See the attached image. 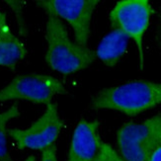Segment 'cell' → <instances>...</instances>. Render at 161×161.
<instances>
[{
    "label": "cell",
    "instance_id": "6",
    "mask_svg": "<svg viewBox=\"0 0 161 161\" xmlns=\"http://www.w3.org/2000/svg\"><path fill=\"white\" fill-rule=\"evenodd\" d=\"M99 0H39L36 5L47 16L65 20L74 33L76 44L87 47L91 35V21Z\"/></svg>",
    "mask_w": 161,
    "mask_h": 161
},
{
    "label": "cell",
    "instance_id": "9",
    "mask_svg": "<svg viewBox=\"0 0 161 161\" xmlns=\"http://www.w3.org/2000/svg\"><path fill=\"white\" fill-rule=\"evenodd\" d=\"M28 53L27 47L14 33L7 21L6 13L0 9V66L14 69Z\"/></svg>",
    "mask_w": 161,
    "mask_h": 161
},
{
    "label": "cell",
    "instance_id": "5",
    "mask_svg": "<svg viewBox=\"0 0 161 161\" xmlns=\"http://www.w3.org/2000/svg\"><path fill=\"white\" fill-rule=\"evenodd\" d=\"M66 93L64 84L52 75L21 74L0 90V102L25 100L34 104L48 105L55 95Z\"/></svg>",
    "mask_w": 161,
    "mask_h": 161
},
{
    "label": "cell",
    "instance_id": "3",
    "mask_svg": "<svg viewBox=\"0 0 161 161\" xmlns=\"http://www.w3.org/2000/svg\"><path fill=\"white\" fill-rule=\"evenodd\" d=\"M117 143L125 161H148L152 153L161 147V114L141 124L123 125L118 130Z\"/></svg>",
    "mask_w": 161,
    "mask_h": 161
},
{
    "label": "cell",
    "instance_id": "15",
    "mask_svg": "<svg viewBox=\"0 0 161 161\" xmlns=\"http://www.w3.org/2000/svg\"><path fill=\"white\" fill-rule=\"evenodd\" d=\"M148 161H161V147L157 148L152 153L148 158Z\"/></svg>",
    "mask_w": 161,
    "mask_h": 161
},
{
    "label": "cell",
    "instance_id": "10",
    "mask_svg": "<svg viewBox=\"0 0 161 161\" xmlns=\"http://www.w3.org/2000/svg\"><path fill=\"white\" fill-rule=\"evenodd\" d=\"M129 40L121 31L113 30L100 42L95 52L96 58H100L107 66H115L127 53Z\"/></svg>",
    "mask_w": 161,
    "mask_h": 161
},
{
    "label": "cell",
    "instance_id": "13",
    "mask_svg": "<svg viewBox=\"0 0 161 161\" xmlns=\"http://www.w3.org/2000/svg\"><path fill=\"white\" fill-rule=\"evenodd\" d=\"M41 161H58L57 156V146L54 144L43 150Z\"/></svg>",
    "mask_w": 161,
    "mask_h": 161
},
{
    "label": "cell",
    "instance_id": "16",
    "mask_svg": "<svg viewBox=\"0 0 161 161\" xmlns=\"http://www.w3.org/2000/svg\"><path fill=\"white\" fill-rule=\"evenodd\" d=\"M24 161H36V157H35L34 155H31L29 157H27Z\"/></svg>",
    "mask_w": 161,
    "mask_h": 161
},
{
    "label": "cell",
    "instance_id": "11",
    "mask_svg": "<svg viewBox=\"0 0 161 161\" xmlns=\"http://www.w3.org/2000/svg\"><path fill=\"white\" fill-rule=\"evenodd\" d=\"M20 116L18 104H13L8 110L0 112V161H12L7 147V124L9 121L16 119Z\"/></svg>",
    "mask_w": 161,
    "mask_h": 161
},
{
    "label": "cell",
    "instance_id": "7",
    "mask_svg": "<svg viewBox=\"0 0 161 161\" xmlns=\"http://www.w3.org/2000/svg\"><path fill=\"white\" fill-rule=\"evenodd\" d=\"M64 127L58 105H47L45 113L27 129H9L8 135L19 149L44 150L53 145Z\"/></svg>",
    "mask_w": 161,
    "mask_h": 161
},
{
    "label": "cell",
    "instance_id": "4",
    "mask_svg": "<svg viewBox=\"0 0 161 161\" xmlns=\"http://www.w3.org/2000/svg\"><path fill=\"white\" fill-rule=\"evenodd\" d=\"M153 12L148 0H122L117 2L109 15L113 30L121 31L136 43L142 70L144 66L142 41Z\"/></svg>",
    "mask_w": 161,
    "mask_h": 161
},
{
    "label": "cell",
    "instance_id": "2",
    "mask_svg": "<svg viewBox=\"0 0 161 161\" xmlns=\"http://www.w3.org/2000/svg\"><path fill=\"white\" fill-rule=\"evenodd\" d=\"M47 44L45 59L53 70L61 74H71L87 68L96 59V53L88 47L72 43L62 21L47 16L46 24Z\"/></svg>",
    "mask_w": 161,
    "mask_h": 161
},
{
    "label": "cell",
    "instance_id": "1",
    "mask_svg": "<svg viewBox=\"0 0 161 161\" xmlns=\"http://www.w3.org/2000/svg\"><path fill=\"white\" fill-rule=\"evenodd\" d=\"M161 104V82L132 80L99 91L91 100L94 110L109 109L136 116Z\"/></svg>",
    "mask_w": 161,
    "mask_h": 161
},
{
    "label": "cell",
    "instance_id": "14",
    "mask_svg": "<svg viewBox=\"0 0 161 161\" xmlns=\"http://www.w3.org/2000/svg\"><path fill=\"white\" fill-rule=\"evenodd\" d=\"M155 44L156 47L161 53V6L159 7L158 14H157V23H156V29H155Z\"/></svg>",
    "mask_w": 161,
    "mask_h": 161
},
{
    "label": "cell",
    "instance_id": "8",
    "mask_svg": "<svg viewBox=\"0 0 161 161\" xmlns=\"http://www.w3.org/2000/svg\"><path fill=\"white\" fill-rule=\"evenodd\" d=\"M99 121L81 120L73 131L67 161H94L102 141Z\"/></svg>",
    "mask_w": 161,
    "mask_h": 161
},
{
    "label": "cell",
    "instance_id": "12",
    "mask_svg": "<svg viewBox=\"0 0 161 161\" xmlns=\"http://www.w3.org/2000/svg\"><path fill=\"white\" fill-rule=\"evenodd\" d=\"M94 161H125L119 153L106 142L101 143Z\"/></svg>",
    "mask_w": 161,
    "mask_h": 161
}]
</instances>
